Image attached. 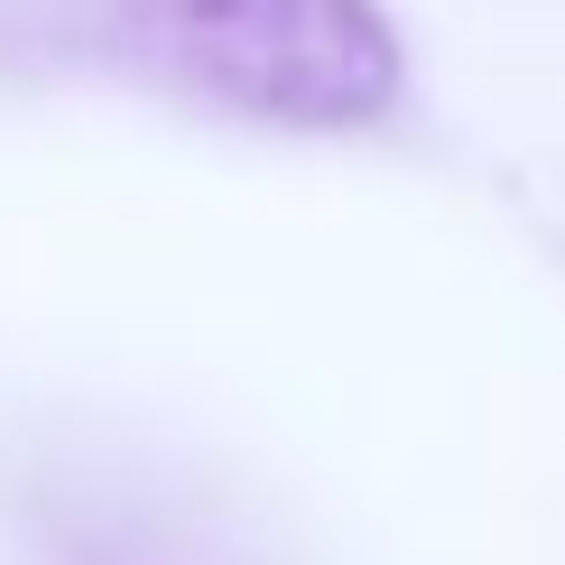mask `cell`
I'll return each mask as SVG.
<instances>
[{"label": "cell", "instance_id": "6da1fadb", "mask_svg": "<svg viewBox=\"0 0 565 565\" xmlns=\"http://www.w3.org/2000/svg\"><path fill=\"white\" fill-rule=\"evenodd\" d=\"M177 84L288 130H352L398 93V38L371 0H139Z\"/></svg>", "mask_w": 565, "mask_h": 565}]
</instances>
